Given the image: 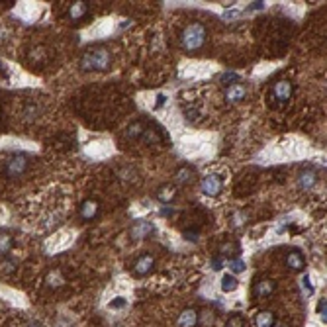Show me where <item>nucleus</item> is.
<instances>
[{
    "label": "nucleus",
    "instance_id": "1",
    "mask_svg": "<svg viewBox=\"0 0 327 327\" xmlns=\"http://www.w3.org/2000/svg\"><path fill=\"white\" fill-rule=\"evenodd\" d=\"M206 28L204 24L200 22H192L188 24L184 30H182V36H180V45L184 51L192 53V51H198L204 43H206Z\"/></svg>",
    "mask_w": 327,
    "mask_h": 327
},
{
    "label": "nucleus",
    "instance_id": "2",
    "mask_svg": "<svg viewBox=\"0 0 327 327\" xmlns=\"http://www.w3.org/2000/svg\"><path fill=\"white\" fill-rule=\"evenodd\" d=\"M110 63H112V55L104 47H94V49L86 51L81 59L82 71H106Z\"/></svg>",
    "mask_w": 327,
    "mask_h": 327
},
{
    "label": "nucleus",
    "instance_id": "3",
    "mask_svg": "<svg viewBox=\"0 0 327 327\" xmlns=\"http://www.w3.org/2000/svg\"><path fill=\"white\" fill-rule=\"evenodd\" d=\"M26 168H28V157L24 153H16L10 155L8 161L4 163V174L10 178H18L26 172Z\"/></svg>",
    "mask_w": 327,
    "mask_h": 327
},
{
    "label": "nucleus",
    "instance_id": "4",
    "mask_svg": "<svg viewBox=\"0 0 327 327\" xmlns=\"http://www.w3.org/2000/svg\"><path fill=\"white\" fill-rule=\"evenodd\" d=\"M200 186H202V192L206 196H218L219 192H221V188H223V180H221L219 174H206L202 178V184Z\"/></svg>",
    "mask_w": 327,
    "mask_h": 327
},
{
    "label": "nucleus",
    "instance_id": "5",
    "mask_svg": "<svg viewBox=\"0 0 327 327\" xmlns=\"http://www.w3.org/2000/svg\"><path fill=\"white\" fill-rule=\"evenodd\" d=\"M274 288H276V282L274 280H271V278H261V280L255 282L253 294H255V298H267V296L273 294Z\"/></svg>",
    "mask_w": 327,
    "mask_h": 327
},
{
    "label": "nucleus",
    "instance_id": "6",
    "mask_svg": "<svg viewBox=\"0 0 327 327\" xmlns=\"http://www.w3.org/2000/svg\"><path fill=\"white\" fill-rule=\"evenodd\" d=\"M153 267H155L153 255H141L135 261V265H133V273L137 274V276H145V274H149L153 271Z\"/></svg>",
    "mask_w": 327,
    "mask_h": 327
},
{
    "label": "nucleus",
    "instance_id": "7",
    "mask_svg": "<svg viewBox=\"0 0 327 327\" xmlns=\"http://www.w3.org/2000/svg\"><path fill=\"white\" fill-rule=\"evenodd\" d=\"M245 96H247V88H245L243 84H239V82L229 84L227 90H225V100H227L229 104H237V102H241Z\"/></svg>",
    "mask_w": 327,
    "mask_h": 327
},
{
    "label": "nucleus",
    "instance_id": "8",
    "mask_svg": "<svg viewBox=\"0 0 327 327\" xmlns=\"http://www.w3.org/2000/svg\"><path fill=\"white\" fill-rule=\"evenodd\" d=\"M155 231V225L151 221H145V219H139L133 223L131 227V237L133 239H145L147 235H151Z\"/></svg>",
    "mask_w": 327,
    "mask_h": 327
},
{
    "label": "nucleus",
    "instance_id": "9",
    "mask_svg": "<svg viewBox=\"0 0 327 327\" xmlns=\"http://www.w3.org/2000/svg\"><path fill=\"white\" fill-rule=\"evenodd\" d=\"M273 96L276 100H280L282 104L288 102L292 98V84H290V81H278L273 88Z\"/></svg>",
    "mask_w": 327,
    "mask_h": 327
},
{
    "label": "nucleus",
    "instance_id": "10",
    "mask_svg": "<svg viewBox=\"0 0 327 327\" xmlns=\"http://www.w3.org/2000/svg\"><path fill=\"white\" fill-rule=\"evenodd\" d=\"M286 267L292 269L294 273L304 271V269H306V259H304V255H302L300 251H290V253L286 255Z\"/></svg>",
    "mask_w": 327,
    "mask_h": 327
},
{
    "label": "nucleus",
    "instance_id": "11",
    "mask_svg": "<svg viewBox=\"0 0 327 327\" xmlns=\"http://www.w3.org/2000/svg\"><path fill=\"white\" fill-rule=\"evenodd\" d=\"M298 184H300V188L302 190H312L316 184H318V174H316V170H302L300 172V176H298Z\"/></svg>",
    "mask_w": 327,
    "mask_h": 327
},
{
    "label": "nucleus",
    "instance_id": "12",
    "mask_svg": "<svg viewBox=\"0 0 327 327\" xmlns=\"http://www.w3.org/2000/svg\"><path fill=\"white\" fill-rule=\"evenodd\" d=\"M86 10H88V8H86L84 2H81V0H79V2H73L71 8H69V18H71L73 22H81V20L84 18Z\"/></svg>",
    "mask_w": 327,
    "mask_h": 327
},
{
    "label": "nucleus",
    "instance_id": "13",
    "mask_svg": "<svg viewBox=\"0 0 327 327\" xmlns=\"http://www.w3.org/2000/svg\"><path fill=\"white\" fill-rule=\"evenodd\" d=\"M96 214H98V202H94V200H84V202L81 204V216H82V219L96 218Z\"/></svg>",
    "mask_w": 327,
    "mask_h": 327
},
{
    "label": "nucleus",
    "instance_id": "14",
    "mask_svg": "<svg viewBox=\"0 0 327 327\" xmlns=\"http://www.w3.org/2000/svg\"><path fill=\"white\" fill-rule=\"evenodd\" d=\"M198 324V314L194 310H184L178 318V326L180 327H196Z\"/></svg>",
    "mask_w": 327,
    "mask_h": 327
},
{
    "label": "nucleus",
    "instance_id": "15",
    "mask_svg": "<svg viewBox=\"0 0 327 327\" xmlns=\"http://www.w3.org/2000/svg\"><path fill=\"white\" fill-rule=\"evenodd\" d=\"M45 284H47L49 288H61V286L65 284V276H63L61 271L53 269V271H49L47 276H45Z\"/></svg>",
    "mask_w": 327,
    "mask_h": 327
},
{
    "label": "nucleus",
    "instance_id": "16",
    "mask_svg": "<svg viewBox=\"0 0 327 327\" xmlns=\"http://www.w3.org/2000/svg\"><path fill=\"white\" fill-rule=\"evenodd\" d=\"M157 198H159L163 204H168V202H172V200L176 198V190H174V186H170V184H166V186H161V188L157 190Z\"/></svg>",
    "mask_w": 327,
    "mask_h": 327
},
{
    "label": "nucleus",
    "instance_id": "17",
    "mask_svg": "<svg viewBox=\"0 0 327 327\" xmlns=\"http://www.w3.org/2000/svg\"><path fill=\"white\" fill-rule=\"evenodd\" d=\"M255 324L257 327H273L274 326V314L265 310V312H259L257 318H255Z\"/></svg>",
    "mask_w": 327,
    "mask_h": 327
},
{
    "label": "nucleus",
    "instance_id": "18",
    "mask_svg": "<svg viewBox=\"0 0 327 327\" xmlns=\"http://www.w3.org/2000/svg\"><path fill=\"white\" fill-rule=\"evenodd\" d=\"M176 180H178L180 184H190V182L194 180V170H192L190 166L178 168V170H176Z\"/></svg>",
    "mask_w": 327,
    "mask_h": 327
},
{
    "label": "nucleus",
    "instance_id": "19",
    "mask_svg": "<svg viewBox=\"0 0 327 327\" xmlns=\"http://www.w3.org/2000/svg\"><path fill=\"white\" fill-rule=\"evenodd\" d=\"M237 286H239V282L233 274H223V278H221V290L223 292H233V290H237Z\"/></svg>",
    "mask_w": 327,
    "mask_h": 327
},
{
    "label": "nucleus",
    "instance_id": "20",
    "mask_svg": "<svg viewBox=\"0 0 327 327\" xmlns=\"http://www.w3.org/2000/svg\"><path fill=\"white\" fill-rule=\"evenodd\" d=\"M245 269H247L245 261H241V259H231V261H229V271H231L233 274L245 273Z\"/></svg>",
    "mask_w": 327,
    "mask_h": 327
},
{
    "label": "nucleus",
    "instance_id": "21",
    "mask_svg": "<svg viewBox=\"0 0 327 327\" xmlns=\"http://www.w3.org/2000/svg\"><path fill=\"white\" fill-rule=\"evenodd\" d=\"M143 131H145V129H143V123H141V122H135V123H131V125H129L127 135H129V137H141V135H143Z\"/></svg>",
    "mask_w": 327,
    "mask_h": 327
},
{
    "label": "nucleus",
    "instance_id": "22",
    "mask_svg": "<svg viewBox=\"0 0 327 327\" xmlns=\"http://www.w3.org/2000/svg\"><path fill=\"white\" fill-rule=\"evenodd\" d=\"M141 139H143L147 145H151V143H157V141H159V135H157L155 129H145L143 135H141Z\"/></svg>",
    "mask_w": 327,
    "mask_h": 327
},
{
    "label": "nucleus",
    "instance_id": "23",
    "mask_svg": "<svg viewBox=\"0 0 327 327\" xmlns=\"http://www.w3.org/2000/svg\"><path fill=\"white\" fill-rule=\"evenodd\" d=\"M12 249V237L10 235H0V255H6Z\"/></svg>",
    "mask_w": 327,
    "mask_h": 327
},
{
    "label": "nucleus",
    "instance_id": "24",
    "mask_svg": "<svg viewBox=\"0 0 327 327\" xmlns=\"http://www.w3.org/2000/svg\"><path fill=\"white\" fill-rule=\"evenodd\" d=\"M221 255H239V245L237 243H225L221 247Z\"/></svg>",
    "mask_w": 327,
    "mask_h": 327
},
{
    "label": "nucleus",
    "instance_id": "25",
    "mask_svg": "<svg viewBox=\"0 0 327 327\" xmlns=\"http://www.w3.org/2000/svg\"><path fill=\"white\" fill-rule=\"evenodd\" d=\"M245 324H243V318L241 316H231L229 320H227V324H225V327H243Z\"/></svg>",
    "mask_w": 327,
    "mask_h": 327
},
{
    "label": "nucleus",
    "instance_id": "26",
    "mask_svg": "<svg viewBox=\"0 0 327 327\" xmlns=\"http://www.w3.org/2000/svg\"><path fill=\"white\" fill-rule=\"evenodd\" d=\"M108 308H112V310H122V308H125V298H114L112 302L108 304Z\"/></svg>",
    "mask_w": 327,
    "mask_h": 327
},
{
    "label": "nucleus",
    "instance_id": "27",
    "mask_svg": "<svg viewBox=\"0 0 327 327\" xmlns=\"http://www.w3.org/2000/svg\"><path fill=\"white\" fill-rule=\"evenodd\" d=\"M302 284H304V292H306L308 296H312V294H314V286H312V280H310V276H308V274H304Z\"/></svg>",
    "mask_w": 327,
    "mask_h": 327
},
{
    "label": "nucleus",
    "instance_id": "28",
    "mask_svg": "<svg viewBox=\"0 0 327 327\" xmlns=\"http://www.w3.org/2000/svg\"><path fill=\"white\" fill-rule=\"evenodd\" d=\"M229 81H233V84H235V81H239L237 73H225V75L221 77V82H223V84H229Z\"/></svg>",
    "mask_w": 327,
    "mask_h": 327
},
{
    "label": "nucleus",
    "instance_id": "29",
    "mask_svg": "<svg viewBox=\"0 0 327 327\" xmlns=\"http://www.w3.org/2000/svg\"><path fill=\"white\" fill-rule=\"evenodd\" d=\"M326 298H324V300H320V304H318V314H320V316H324V322H326Z\"/></svg>",
    "mask_w": 327,
    "mask_h": 327
},
{
    "label": "nucleus",
    "instance_id": "30",
    "mask_svg": "<svg viewBox=\"0 0 327 327\" xmlns=\"http://www.w3.org/2000/svg\"><path fill=\"white\" fill-rule=\"evenodd\" d=\"M26 112H28L26 120H34V118H36V112H38V108H36V106H28V108H26Z\"/></svg>",
    "mask_w": 327,
    "mask_h": 327
},
{
    "label": "nucleus",
    "instance_id": "31",
    "mask_svg": "<svg viewBox=\"0 0 327 327\" xmlns=\"http://www.w3.org/2000/svg\"><path fill=\"white\" fill-rule=\"evenodd\" d=\"M184 237H186L188 241H198V235H196V233H190V231H184Z\"/></svg>",
    "mask_w": 327,
    "mask_h": 327
},
{
    "label": "nucleus",
    "instance_id": "32",
    "mask_svg": "<svg viewBox=\"0 0 327 327\" xmlns=\"http://www.w3.org/2000/svg\"><path fill=\"white\" fill-rule=\"evenodd\" d=\"M212 267H214V271H219V269H221V259H214V261H212Z\"/></svg>",
    "mask_w": 327,
    "mask_h": 327
},
{
    "label": "nucleus",
    "instance_id": "33",
    "mask_svg": "<svg viewBox=\"0 0 327 327\" xmlns=\"http://www.w3.org/2000/svg\"><path fill=\"white\" fill-rule=\"evenodd\" d=\"M263 8V2H253L251 4V10H261Z\"/></svg>",
    "mask_w": 327,
    "mask_h": 327
},
{
    "label": "nucleus",
    "instance_id": "34",
    "mask_svg": "<svg viewBox=\"0 0 327 327\" xmlns=\"http://www.w3.org/2000/svg\"><path fill=\"white\" fill-rule=\"evenodd\" d=\"M235 16H237V12H227L225 14V18H235Z\"/></svg>",
    "mask_w": 327,
    "mask_h": 327
},
{
    "label": "nucleus",
    "instance_id": "35",
    "mask_svg": "<svg viewBox=\"0 0 327 327\" xmlns=\"http://www.w3.org/2000/svg\"><path fill=\"white\" fill-rule=\"evenodd\" d=\"M273 327H288V326H286V324H282V322H278V324H276V326H273Z\"/></svg>",
    "mask_w": 327,
    "mask_h": 327
}]
</instances>
